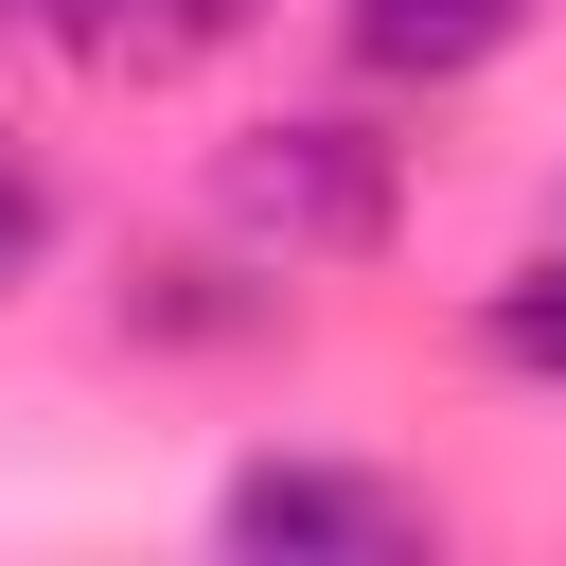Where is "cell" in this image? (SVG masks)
Masks as SVG:
<instances>
[{
    "label": "cell",
    "instance_id": "obj_1",
    "mask_svg": "<svg viewBox=\"0 0 566 566\" xmlns=\"http://www.w3.org/2000/svg\"><path fill=\"white\" fill-rule=\"evenodd\" d=\"M212 230L265 265H371L407 230V142H371L354 106H265L212 142Z\"/></svg>",
    "mask_w": 566,
    "mask_h": 566
},
{
    "label": "cell",
    "instance_id": "obj_2",
    "mask_svg": "<svg viewBox=\"0 0 566 566\" xmlns=\"http://www.w3.org/2000/svg\"><path fill=\"white\" fill-rule=\"evenodd\" d=\"M212 548L230 566H407L424 548V495L407 478H354V460H248L212 495Z\"/></svg>",
    "mask_w": 566,
    "mask_h": 566
},
{
    "label": "cell",
    "instance_id": "obj_3",
    "mask_svg": "<svg viewBox=\"0 0 566 566\" xmlns=\"http://www.w3.org/2000/svg\"><path fill=\"white\" fill-rule=\"evenodd\" d=\"M35 35H53L88 88H177V71L248 53V35H265V0H53Z\"/></svg>",
    "mask_w": 566,
    "mask_h": 566
},
{
    "label": "cell",
    "instance_id": "obj_4",
    "mask_svg": "<svg viewBox=\"0 0 566 566\" xmlns=\"http://www.w3.org/2000/svg\"><path fill=\"white\" fill-rule=\"evenodd\" d=\"M124 336L142 354H248V336H283V265L265 248H159V265H124Z\"/></svg>",
    "mask_w": 566,
    "mask_h": 566
},
{
    "label": "cell",
    "instance_id": "obj_5",
    "mask_svg": "<svg viewBox=\"0 0 566 566\" xmlns=\"http://www.w3.org/2000/svg\"><path fill=\"white\" fill-rule=\"evenodd\" d=\"M548 0H336V53L354 88H478Z\"/></svg>",
    "mask_w": 566,
    "mask_h": 566
},
{
    "label": "cell",
    "instance_id": "obj_6",
    "mask_svg": "<svg viewBox=\"0 0 566 566\" xmlns=\"http://www.w3.org/2000/svg\"><path fill=\"white\" fill-rule=\"evenodd\" d=\"M478 354H495L513 389H566V248H531V265L478 283Z\"/></svg>",
    "mask_w": 566,
    "mask_h": 566
},
{
    "label": "cell",
    "instance_id": "obj_7",
    "mask_svg": "<svg viewBox=\"0 0 566 566\" xmlns=\"http://www.w3.org/2000/svg\"><path fill=\"white\" fill-rule=\"evenodd\" d=\"M53 230H71V195H53V159H35V142H0V301H18L35 265H53Z\"/></svg>",
    "mask_w": 566,
    "mask_h": 566
},
{
    "label": "cell",
    "instance_id": "obj_8",
    "mask_svg": "<svg viewBox=\"0 0 566 566\" xmlns=\"http://www.w3.org/2000/svg\"><path fill=\"white\" fill-rule=\"evenodd\" d=\"M0 18H18V35H35V18H53V0H0Z\"/></svg>",
    "mask_w": 566,
    "mask_h": 566
}]
</instances>
